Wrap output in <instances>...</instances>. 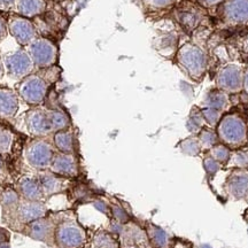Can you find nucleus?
<instances>
[{
  "label": "nucleus",
  "instance_id": "11",
  "mask_svg": "<svg viewBox=\"0 0 248 248\" xmlns=\"http://www.w3.org/2000/svg\"><path fill=\"white\" fill-rule=\"evenodd\" d=\"M197 136L200 141L202 152H208L210 148L219 142V138L216 132V129L210 128V126H204Z\"/></svg>",
  "mask_w": 248,
  "mask_h": 248
},
{
  "label": "nucleus",
  "instance_id": "18",
  "mask_svg": "<svg viewBox=\"0 0 248 248\" xmlns=\"http://www.w3.org/2000/svg\"><path fill=\"white\" fill-rule=\"evenodd\" d=\"M175 0H152L153 5L157 6V7H164V6L172 4Z\"/></svg>",
  "mask_w": 248,
  "mask_h": 248
},
{
  "label": "nucleus",
  "instance_id": "1",
  "mask_svg": "<svg viewBox=\"0 0 248 248\" xmlns=\"http://www.w3.org/2000/svg\"><path fill=\"white\" fill-rule=\"evenodd\" d=\"M178 66L194 82L203 78L208 68V54L202 46L193 42L181 45L176 53Z\"/></svg>",
  "mask_w": 248,
  "mask_h": 248
},
{
  "label": "nucleus",
  "instance_id": "4",
  "mask_svg": "<svg viewBox=\"0 0 248 248\" xmlns=\"http://www.w3.org/2000/svg\"><path fill=\"white\" fill-rule=\"evenodd\" d=\"M221 23L229 29L248 26V0H224L218 12Z\"/></svg>",
  "mask_w": 248,
  "mask_h": 248
},
{
  "label": "nucleus",
  "instance_id": "3",
  "mask_svg": "<svg viewBox=\"0 0 248 248\" xmlns=\"http://www.w3.org/2000/svg\"><path fill=\"white\" fill-rule=\"evenodd\" d=\"M245 68L237 62H228L217 70L215 76L216 89L228 94H238L243 91Z\"/></svg>",
  "mask_w": 248,
  "mask_h": 248
},
{
  "label": "nucleus",
  "instance_id": "12",
  "mask_svg": "<svg viewBox=\"0 0 248 248\" xmlns=\"http://www.w3.org/2000/svg\"><path fill=\"white\" fill-rule=\"evenodd\" d=\"M231 148H229L226 145L222 144V142H218V144L213 146L210 150L207 152L209 156H212L213 159H215L217 162H219L223 167L228 163L229 159H230L231 155Z\"/></svg>",
  "mask_w": 248,
  "mask_h": 248
},
{
  "label": "nucleus",
  "instance_id": "10",
  "mask_svg": "<svg viewBox=\"0 0 248 248\" xmlns=\"http://www.w3.org/2000/svg\"><path fill=\"white\" fill-rule=\"evenodd\" d=\"M179 151L186 156H199L202 153V148H201L200 141L198 139V136L191 135L190 137L183 139V140L178 144Z\"/></svg>",
  "mask_w": 248,
  "mask_h": 248
},
{
  "label": "nucleus",
  "instance_id": "2",
  "mask_svg": "<svg viewBox=\"0 0 248 248\" xmlns=\"http://www.w3.org/2000/svg\"><path fill=\"white\" fill-rule=\"evenodd\" d=\"M219 142L231 150H238L248 144V124L238 113H228L222 116L216 126Z\"/></svg>",
  "mask_w": 248,
  "mask_h": 248
},
{
  "label": "nucleus",
  "instance_id": "13",
  "mask_svg": "<svg viewBox=\"0 0 248 248\" xmlns=\"http://www.w3.org/2000/svg\"><path fill=\"white\" fill-rule=\"evenodd\" d=\"M200 108H201V111H202L204 122H206L207 126L216 129L217 124L219 123V121H221L222 116L224 115V113L209 107H200Z\"/></svg>",
  "mask_w": 248,
  "mask_h": 248
},
{
  "label": "nucleus",
  "instance_id": "20",
  "mask_svg": "<svg viewBox=\"0 0 248 248\" xmlns=\"http://www.w3.org/2000/svg\"><path fill=\"white\" fill-rule=\"evenodd\" d=\"M197 248H213V247L210 246L209 244H200L199 246H197Z\"/></svg>",
  "mask_w": 248,
  "mask_h": 248
},
{
  "label": "nucleus",
  "instance_id": "8",
  "mask_svg": "<svg viewBox=\"0 0 248 248\" xmlns=\"http://www.w3.org/2000/svg\"><path fill=\"white\" fill-rule=\"evenodd\" d=\"M204 126H207V124L204 122L201 108L199 106H193L186 120V129L191 135L197 136Z\"/></svg>",
  "mask_w": 248,
  "mask_h": 248
},
{
  "label": "nucleus",
  "instance_id": "14",
  "mask_svg": "<svg viewBox=\"0 0 248 248\" xmlns=\"http://www.w3.org/2000/svg\"><path fill=\"white\" fill-rule=\"evenodd\" d=\"M202 167L206 171L207 176L210 178H213L214 176H216L217 173L221 171L223 166L219 162H217L215 159H213L212 156H209L208 154L203 157L202 160Z\"/></svg>",
  "mask_w": 248,
  "mask_h": 248
},
{
  "label": "nucleus",
  "instance_id": "5",
  "mask_svg": "<svg viewBox=\"0 0 248 248\" xmlns=\"http://www.w3.org/2000/svg\"><path fill=\"white\" fill-rule=\"evenodd\" d=\"M224 193L229 199L239 201L248 199V170L231 169L226 176L224 185Z\"/></svg>",
  "mask_w": 248,
  "mask_h": 248
},
{
  "label": "nucleus",
  "instance_id": "6",
  "mask_svg": "<svg viewBox=\"0 0 248 248\" xmlns=\"http://www.w3.org/2000/svg\"><path fill=\"white\" fill-rule=\"evenodd\" d=\"M30 51L33 61L42 66L52 63L51 61H53L54 57L57 55L54 45L46 39H37L32 42Z\"/></svg>",
  "mask_w": 248,
  "mask_h": 248
},
{
  "label": "nucleus",
  "instance_id": "16",
  "mask_svg": "<svg viewBox=\"0 0 248 248\" xmlns=\"http://www.w3.org/2000/svg\"><path fill=\"white\" fill-rule=\"evenodd\" d=\"M198 1L200 2L201 5L203 6V7H214V6H217L218 4H221V2L224 1V0H198Z\"/></svg>",
  "mask_w": 248,
  "mask_h": 248
},
{
  "label": "nucleus",
  "instance_id": "17",
  "mask_svg": "<svg viewBox=\"0 0 248 248\" xmlns=\"http://www.w3.org/2000/svg\"><path fill=\"white\" fill-rule=\"evenodd\" d=\"M243 91L245 94L248 97V67L245 68L244 70V85H243Z\"/></svg>",
  "mask_w": 248,
  "mask_h": 248
},
{
  "label": "nucleus",
  "instance_id": "19",
  "mask_svg": "<svg viewBox=\"0 0 248 248\" xmlns=\"http://www.w3.org/2000/svg\"><path fill=\"white\" fill-rule=\"evenodd\" d=\"M175 248H190V246H188L187 244L179 241V243H177V245H176V246H175Z\"/></svg>",
  "mask_w": 248,
  "mask_h": 248
},
{
  "label": "nucleus",
  "instance_id": "9",
  "mask_svg": "<svg viewBox=\"0 0 248 248\" xmlns=\"http://www.w3.org/2000/svg\"><path fill=\"white\" fill-rule=\"evenodd\" d=\"M228 169H246L248 170V147L244 146L238 150H232L230 159L225 164Z\"/></svg>",
  "mask_w": 248,
  "mask_h": 248
},
{
  "label": "nucleus",
  "instance_id": "15",
  "mask_svg": "<svg viewBox=\"0 0 248 248\" xmlns=\"http://www.w3.org/2000/svg\"><path fill=\"white\" fill-rule=\"evenodd\" d=\"M151 234H152V239H153L154 244L156 245L157 247H164V246H166L167 235L162 230L155 228V226H152Z\"/></svg>",
  "mask_w": 248,
  "mask_h": 248
},
{
  "label": "nucleus",
  "instance_id": "7",
  "mask_svg": "<svg viewBox=\"0 0 248 248\" xmlns=\"http://www.w3.org/2000/svg\"><path fill=\"white\" fill-rule=\"evenodd\" d=\"M231 105L230 94L218 89L210 90L204 94L201 107H209L225 113Z\"/></svg>",
  "mask_w": 248,
  "mask_h": 248
}]
</instances>
